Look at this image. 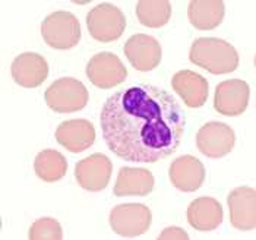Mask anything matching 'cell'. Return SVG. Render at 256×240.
<instances>
[{"mask_svg": "<svg viewBox=\"0 0 256 240\" xmlns=\"http://www.w3.org/2000/svg\"><path fill=\"white\" fill-rule=\"evenodd\" d=\"M101 130L108 150L130 162H160L180 146L186 119L173 94L151 84L118 88L102 106Z\"/></svg>", "mask_w": 256, "mask_h": 240, "instance_id": "cell-1", "label": "cell"}, {"mask_svg": "<svg viewBox=\"0 0 256 240\" xmlns=\"http://www.w3.org/2000/svg\"><path fill=\"white\" fill-rule=\"evenodd\" d=\"M190 62L210 74L224 75L234 72L238 66V53L227 41L216 37H200L192 42Z\"/></svg>", "mask_w": 256, "mask_h": 240, "instance_id": "cell-2", "label": "cell"}, {"mask_svg": "<svg viewBox=\"0 0 256 240\" xmlns=\"http://www.w3.org/2000/svg\"><path fill=\"white\" fill-rule=\"evenodd\" d=\"M41 36L44 42L52 48L69 50L80 41V24L74 14L58 10L44 18Z\"/></svg>", "mask_w": 256, "mask_h": 240, "instance_id": "cell-3", "label": "cell"}, {"mask_svg": "<svg viewBox=\"0 0 256 240\" xmlns=\"http://www.w3.org/2000/svg\"><path fill=\"white\" fill-rule=\"evenodd\" d=\"M88 97L86 86L75 78L56 80L44 92L48 108L63 114L82 110L88 102Z\"/></svg>", "mask_w": 256, "mask_h": 240, "instance_id": "cell-4", "label": "cell"}, {"mask_svg": "<svg viewBox=\"0 0 256 240\" xmlns=\"http://www.w3.org/2000/svg\"><path fill=\"white\" fill-rule=\"evenodd\" d=\"M90 36L100 42L118 40L126 30V18L118 6L112 3H100L86 15Z\"/></svg>", "mask_w": 256, "mask_h": 240, "instance_id": "cell-5", "label": "cell"}, {"mask_svg": "<svg viewBox=\"0 0 256 240\" xmlns=\"http://www.w3.org/2000/svg\"><path fill=\"white\" fill-rule=\"evenodd\" d=\"M112 230L123 238H136L150 230L152 214L146 205L142 204H122L110 212Z\"/></svg>", "mask_w": 256, "mask_h": 240, "instance_id": "cell-6", "label": "cell"}, {"mask_svg": "<svg viewBox=\"0 0 256 240\" xmlns=\"http://www.w3.org/2000/svg\"><path fill=\"white\" fill-rule=\"evenodd\" d=\"M236 145L234 129L221 122H208L196 134L198 150L208 158H222Z\"/></svg>", "mask_w": 256, "mask_h": 240, "instance_id": "cell-7", "label": "cell"}, {"mask_svg": "<svg viewBox=\"0 0 256 240\" xmlns=\"http://www.w3.org/2000/svg\"><path fill=\"white\" fill-rule=\"evenodd\" d=\"M86 76L100 90H110L128 78V70L116 54L102 52L92 56L86 64Z\"/></svg>", "mask_w": 256, "mask_h": 240, "instance_id": "cell-8", "label": "cell"}, {"mask_svg": "<svg viewBox=\"0 0 256 240\" xmlns=\"http://www.w3.org/2000/svg\"><path fill=\"white\" fill-rule=\"evenodd\" d=\"M249 100H250V86L246 80H222L216 88L214 108L218 114L234 118L246 112Z\"/></svg>", "mask_w": 256, "mask_h": 240, "instance_id": "cell-9", "label": "cell"}, {"mask_svg": "<svg viewBox=\"0 0 256 240\" xmlns=\"http://www.w3.org/2000/svg\"><path fill=\"white\" fill-rule=\"evenodd\" d=\"M113 172L110 158L101 152H96L76 162L75 179L78 184L88 192H100L107 188Z\"/></svg>", "mask_w": 256, "mask_h": 240, "instance_id": "cell-10", "label": "cell"}, {"mask_svg": "<svg viewBox=\"0 0 256 240\" xmlns=\"http://www.w3.org/2000/svg\"><path fill=\"white\" fill-rule=\"evenodd\" d=\"M123 52L134 69L139 72H150L156 69L162 58V50L158 40L148 34L132 36L124 42Z\"/></svg>", "mask_w": 256, "mask_h": 240, "instance_id": "cell-11", "label": "cell"}, {"mask_svg": "<svg viewBox=\"0 0 256 240\" xmlns=\"http://www.w3.org/2000/svg\"><path fill=\"white\" fill-rule=\"evenodd\" d=\"M230 210L232 226L242 230L250 232L256 226V192L254 188H236L227 198Z\"/></svg>", "mask_w": 256, "mask_h": 240, "instance_id": "cell-12", "label": "cell"}, {"mask_svg": "<svg viewBox=\"0 0 256 240\" xmlns=\"http://www.w3.org/2000/svg\"><path fill=\"white\" fill-rule=\"evenodd\" d=\"M56 140L64 150L79 154L92 146L96 140L94 124L85 119L64 120L56 129Z\"/></svg>", "mask_w": 256, "mask_h": 240, "instance_id": "cell-13", "label": "cell"}, {"mask_svg": "<svg viewBox=\"0 0 256 240\" xmlns=\"http://www.w3.org/2000/svg\"><path fill=\"white\" fill-rule=\"evenodd\" d=\"M10 75L24 88H37L48 76V63L38 53L26 52L12 62Z\"/></svg>", "mask_w": 256, "mask_h": 240, "instance_id": "cell-14", "label": "cell"}, {"mask_svg": "<svg viewBox=\"0 0 256 240\" xmlns=\"http://www.w3.org/2000/svg\"><path fill=\"white\" fill-rule=\"evenodd\" d=\"M168 176L172 184L182 192H195L205 180V167L192 156H182L172 162Z\"/></svg>", "mask_w": 256, "mask_h": 240, "instance_id": "cell-15", "label": "cell"}, {"mask_svg": "<svg viewBox=\"0 0 256 240\" xmlns=\"http://www.w3.org/2000/svg\"><path fill=\"white\" fill-rule=\"evenodd\" d=\"M172 86L182 101L190 108L202 107L208 100V80L192 70H180L174 74L172 78Z\"/></svg>", "mask_w": 256, "mask_h": 240, "instance_id": "cell-16", "label": "cell"}, {"mask_svg": "<svg viewBox=\"0 0 256 240\" xmlns=\"http://www.w3.org/2000/svg\"><path fill=\"white\" fill-rule=\"evenodd\" d=\"M156 179L146 168L122 167L113 189L116 196H146L154 190Z\"/></svg>", "mask_w": 256, "mask_h": 240, "instance_id": "cell-17", "label": "cell"}, {"mask_svg": "<svg viewBox=\"0 0 256 240\" xmlns=\"http://www.w3.org/2000/svg\"><path fill=\"white\" fill-rule=\"evenodd\" d=\"M186 216L189 224L199 232H212L218 228L224 220L221 204L210 196H202L192 200Z\"/></svg>", "mask_w": 256, "mask_h": 240, "instance_id": "cell-18", "label": "cell"}, {"mask_svg": "<svg viewBox=\"0 0 256 240\" xmlns=\"http://www.w3.org/2000/svg\"><path fill=\"white\" fill-rule=\"evenodd\" d=\"M188 15L196 30L211 31L224 20L226 3L222 0H192L189 3Z\"/></svg>", "mask_w": 256, "mask_h": 240, "instance_id": "cell-19", "label": "cell"}, {"mask_svg": "<svg viewBox=\"0 0 256 240\" xmlns=\"http://www.w3.org/2000/svg\"><path fill=\"white\" fill-rule=\"evenodd\" d=\"M34 170L42 182H59L68 173V161L56 150H44L34 160Z\"/></svg>", "mask_w": 256, "mask_h": 240, "instance_id": "cell-20", "label": "cell"}, {"mask_svg": "<svg viewBox=\"0 0 256 240\" xmlns=\"http://www.w3.org/2000/svg\"><path fill=\"white\" fill-rule=\"evenodd\" d=\"M172 16V3L168 0H139L136 18L148 28H161Z\"/></svg>", "mask_w": 256, "mask_h": 240, "instance_id": "cell-21", "label": "cell"}, {"mask_svg": "<svg viewBox=\"0 0 256 240\" xmlns=\"http://www.w3.org/2000/svg\"><path fill=\"white\" fill-rule=\"evenodd\" d=\"M30 240H62L63 239V230L58 220L44 217L40 218L36 222H32L30 233Z\"/></svg>", "mask_w": 256, "mask_h": 240, "instance_id": "cell-22", "label": "cell"}, {"mask_svg": "<svg viewBox=\"0 0 256 240\" xmlns=\"http://www.w3.org/2000/svg\"><path fill=\"white\" fill-rule=\"evenodd\" d=\"M158 240H189V234L180 227H168L157 238Z\"/></svg>", "mask_w": 256, "mask_h": 240, "instance_id": "cell-23", "label": "cell"}]
</instances>
